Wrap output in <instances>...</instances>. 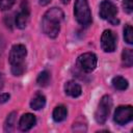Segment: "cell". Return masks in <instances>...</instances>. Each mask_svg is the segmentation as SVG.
I'll list each match as a JSON object with an SVG mask.
<instances>
[{"mask_svg": "<svg viewBox=\"0 0 133 133\" xmlns=\"http://www.w3.org/2000/svg\"><path fill=\"white\" fill-rule=\"evenodd\" d=\"M19 129L23 132L31 130L36 125V117L32 113H24L19 119Z\"/></svg>", "mask_w": 133, "mask_h": 133, "instance_id": "obj_10", "label": "cell"}, {"mask_svg": "<svg viewBox=\"0 0 133 133\" xmlns=\"http://www.w3.org/2000/svg\"><path fill=\"white\" fill-rule=\"evenodd\" d=\"M64 92L66 96L71 97V98H78L81 96L82 94V88L80 86L79 83H77L76 81L74 80H70V81H66L64 83Z\"/></svg>", "mask_w": 133, "mask_h": 133, "instance_id": "obj_11", "label": "cell"}, {"mask_svg": "<svg viewBox=\"0 0 133 133\" xmlns=\"http://www.w3.org/2000/svg\"><path fill=\"white\" fill-rule=\"evenodd\" d=\"M16 124H17V112L16 111H12V112H10L6 116V118L4 121V125H3L4 131L7 132V133H10V132L15 131Z\"/></svg>", "mask_w": 133, "mask_h": 133, "instance_id": "obj_14", "label": "cell"}, {"mask_svg": "<svg viewBox=\"0 0 133 133\" xmlns=\"http://www.w3.org/2000/svg\"><path fill=\"white\" fill-rule=\"evenodd\" d=\"M123 32H124L125 42L128 45H132L133 44V29H132V26L130 24H126L124 29H123Z\"/></svg>", "mask_w": 133, "mask_h": 133, "instance_id": "obj_18", "label": "cell"}, {"mask_svg": "<svg viewBox=\"0 0 133 133\" xmlns=\"http://www.w3.org/2000/svg\"><path fill=\"white\" fill-rule=\"evenodd\" d=\"M74 16L76 21L83 27H88L91 24L92 17L87 0H75Z\"/></svg>", "mask_w": 133, "mask_h": 133, "instance_id": "obj_2", "label": "cell"}, {"mask_svg": "<svg viewBox=\"0 0 133 133\" xmlns=\"http://www.w3.org/2000/svg\"><path fill=\"white\" fill-rule=\"evenodd\" d=\"M98 64V57L92 52L80 54L77 58V66L84 73H91Z\"/></svg>", "mask_w": 133, "mask_h": 133, "instance_id": "obj_5", "label": "cell"}, {"mask_svg": "<svg viewBox=\"0 0 133 133\" xmlns=\"http://www.w3.org/2000/svg\"><path fill=\"white\" fill-rule=\"evenodd\" d=\"M10 71H11V74L14 76H22L25 71H26V65L25 63L23 64H18V65H10Z\"/></svg>", "mask_w": 133, "mask_h": 133, "instance_id": "obj_19", "label": "cell"}, {"mask_svg": "<svg viewBox=\"0 0 133 133\" xmlns=\"http://www.w3.org/2000/svg\"><path fill=\"white\" fill-rule=\"evenodd\" d=\"M30 19V5L28 0H23L20 5V10L15 17V26L19 29H25Z\"/></svg>", "mask_w": 133, "mask_h": 133, "instance_id": "obj_7", "label": "cell"}, {"mask_svg": "<svg viewBox=\"0 0 133 133\" xmlns=\"http://www.w3.org/2000/svg\"><path fill=\"white\" fill-rule=\"evenodd\" d=\"M27 56V49L23 44H16L10 48L8 61L10 65H18L25 63V58Z\"/></svg>", "mask_w": 133, "mask_h": 133, "instance_id": "obj_8", "label": "cell"}, {"mask_svg": "<svg viewBox=\"0 0 133 133\" xmlns=\"http://www.w3.org/2000/svg\"><path fill=\"white\" fill-rule=\"evenodd\" d=\"M122 64L124 68H131L133 64V51L132 49H124L122 52Z\"/></svg>", "mask_w": 133, "mask_h": 133, "instance_id": "obj_16", "label": "cell"}, {"mask_svg": "<svg viewBox=\"0 0 133 133\" xmlns=\"http://www.w3.org/2000/svg\"><path fill=\"white\" fill-rule=\"evenodd\" d=\"M50 80H51V75L47 70L42 71L36 77V83L38 86H42V87L48 86L50 83Z\"/></svg>", "mask_w": 133, "mask_h": 133, "instance_id": "obj_17", "label": "cell"}, {"mask_svg": "<svg viewBox=\"0 0 133 133\" xmlns=\"http://www.w3.org/2000/svg\"><path fill=\"white\" fill-rule=\"evenodd\" d=\"M3 86H4V77L2 73H0V90L3 88Z\"/></svg>", "mask_w": 133, "mask_h": 133, "instance_id": "obj_25", "label": "cell"}, {"mask_svg": "<svg viewBox=\"0 0 133 133\" xmlns=\"http://www.w3.org/2000/svg\"><path fill=\"white\" fill-rule=\"evenodd\" d=\"M10 98V95L8 92H2L0 94V104H4L6 103Z\"/></svg>", "mask_w": 133, "mask_h": 133, "instance_id": "obj_22", "label": "cell"}, {"mask_svg": "<svg viewBox=\"0 0 133 133\" xmlns=\"http://www.w3.org/2000/svg\"><path fill=\"white\" fill-rule=\"evenodd\" d=\"M64 19V12L59 7L49 8L42 19V30L50 38H55L60 32L61 22Z\"/></svg>", "mask_w": 133, "mask_h": 133, "instance_id": "obj_1", "label": "cell"}, {"mask_svg": "<svg viewBox=\"0 0 133 133\" xmlns=\"http://www.w3.org/2000/svg\"><path fill=\"white\" fill-rule=\"evenodd\" d=\"M46 97L43 92L36 91L30 100V107L33 110H41L46 106Z\"/></svg>", "mask_w": 133, "mask_h": 133, "instance_id": "obj_12", "label": "cell"}, {"mask_svg": "<svg viewBox=\"0 0 133 133\" xmlns=\"http://www.w3.org/2000/svg\"><path fill=\"white\" fill-rule=\"evenodd\" d=\"M133 119V108L131 105L118 106L113 114V121L119 126H124L132 122Z\"/></svg>", "mask_w": 133, "mask_h": 133, "instance_id": "obj_6", "label": "cell"}, {"mask_svg": "<svg viewBox=\"0 0 133 133\" xmlns=\"http://www.w3.org/2000/svg\"><path fill=\"white\" fill-rule=\"evenodd\" d=\"M61 2H62L63 4H66V3H69V2H70V0H61Z\"/></svg>", "mask_w": 133, "mask_h": 133, "instance_id": "obj_26", "label": "cell"}, {"mask_svg": "<svg viewBox=\"0 0 133 133\" xmlns=\"http://www.w3.org/2000/svg\"><path fill=\"white\" fill-rule=\"evenodd\" d=\"M51 1H52V0H38V3H39V5H42V6H46V5H48Z\"/></svg>", "mask_w": 133, "mask_h": 133, "instance_id": "obj_24", "label": "cell"}, {"mask_svg": "<svg viewBox=\"0 0 133 133\" xmlns=\"http://www.w3.org/2000/svg\"><path fill=\"white\" fill-rule=\"evenodd\" d=\"M112 86L117 90H126L129 86L128 80L123 76H115L111 80Z\"/></svg>", "mask_w": 133, "mask_h": 133, "instance_id": "obj_15", "label": "cell"}, {"mask_svg": "<svg viewBox=\"0 0 133 133\" xmlns=\"http://www.w3.org/2000/svg\"><path fill=\"white\" fill-rule=\"evenodd\" d=\"M68 117V108L60 104V105H57L54 109H53V112H52V118L55 123H61L63 122L65 118Z\"/></svg>", "mask_w": 133, "mask_h": 133, "instance_id": "obj_13", "label": "cell"}, {"mask_svg": "<svg viewBox=\"0 0 133 133\" xmlns=\"http://www.w3.org/2000/svg\"><path fill=\"white\" fill-rule=\"evenodd\" d=\"M5 46H6L5 38H4V36L0 33V55L4 52V50H5Z\"/></svg>", "mask_w": 133, "mask_h": 133, "instance_id": "obj_23", "label": "cell"}, {"mask_svg": "<svg viewBox=\"0 0 133 133\" xmlns=\"http://www.w3.org/2000/svg\"><path fill=\"white\" fill-rule=\"evenodd\" d=\"M123 8L127 14H132L133 11V1L132 0H124L123 1Z\"/></svg>", "mask_w": 133, "mask_h": 133, "instance_id": "obj_21", "label": "cell"}, {"mask_svg": "<svg viewBox=\"0 0 133 133\" xmlns=\"http://www.w3.org/2000/svg\"><path fill=\"white\" fill-rule=\"evenodd\" d=\"M112 108V98L109 95L103 96L97 106V109L95 111V119L99 125H103L106 123L110 111Z\"/></svg>", "mask_w": 133, "mask_h": 133, "instance_id": "obj_3", "label": "cell"}, {"mask_svg": "<svg viewBox=\"0 0 133 133\" xmlns=\"http://www.w3.org/2000/svg\"><path fill=\"white\" fill-rule=\"evenodd\" d=\"M117 36L115 35V33L110 30V29H106L103 31L102 35H101V48L104 52L106 53H111L114 52L117 46Z\"/></svg>", "mask_w": 133, "mask_h": 133, "instance_id": "obj_9", "label": "cell"}, {"mask_svg": "<svg viewBox=\"0 0 133 133\" xmlns=\"http://www.w3.org/2000/svg\"><path fill=\"white\" fill-rule=\"evenodd\" d=\"M99 15L100 17L109 22L111 25H117L119 20L117 19V7L111 0H102L99 7Z\"/></svg>", "mask_w": 133, "mask_h": 133, "instance_id": "obj_4", "label": "cell"}, {"mask_svg": "<svg viewBox=\"0 0 133 133\" xmlns=\"http://www.w3.org/2000/svg\"><path fill=\"white\" fill-rule=\"evenodd\" d=\"M15 3H16V0H0V10L2 11L9 10Z\"/></svg>", "mask_w": 133, "mask_h": 133, "instance_id": "obj_20", "label": "cell"}]
</instances>
